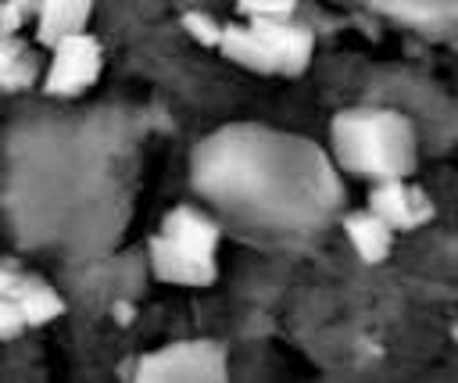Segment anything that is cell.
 <instances>
[{
	"label": "cell",
	"instance_id": "3",
	"mask_svg": "<svg viewBox=\"0 0 458 383\" xmlns=\"http://www.w3.org/2000/svg\"><path fill=\"white\" fill-rule=\"evenodd\" d=\"M218 54L258 75H304L315 54V32L290 18H247L222 29Z\"/></svg>",
	"mask_w": 458,
	"mask_h": 383
},
{
	"label": "cell",
	"instance_id": "9",
	"mask_svg": "<svg viewBox=\"0 0 458 383\" xmlns=\"http://www.w3.org/2000/svg\"><path fill=\"white\" fill-rule=\"evenodd\" d=\"M93 14V0H39L36 11V39L43 47H54L57 39L82 32Z\"/></svg>",
	"mask_w": 458,
	"mask_h": 383
},
{
	"label": "cell",
	"instance_id": "7",
	"mask_svg": "<svg viewBox=\"0 0 458 383\" xmlns=\"http://www.w3.org/2000/svg\"><path fill=\"white\" fill-rule=\"evenodd\" d=\"M0 297L14 301L29 326H43L64 311V297L39 276L25 272L18 261L0 258Z\"/></svg>",
	"mask_w": 458,
	"mask_h": 383
},
{
	"label": "cell",
	"instance_id": "5",
	"mask_svg": "<svg viewBox=\"0 0 458 383\" xmlns=\"http://www.w3.org/2000/svg\"><path fill=\"white\" fill-rule=\"evenodd\" d=\"M100 68H104L100 39L89 36L86 29L72 32V36L54 43V61L47 68L43 89L50 97H79V93H86L100 79Z\"/></svg>",
	"mask_w": 458,
	"mask_h": 383
},
{
	"label": "cell",
	"instance_id": "13",
	"mask_svg": "<svg viewBox=\"0 0 458 383\" xmlns=\"http://www.w3.org/2000/svg\"><path fill=\"white\" fill-rule=\"evenodd\" d=\"M243 18H290L301 0H233Z\"/></svg>",
	"mask_w": 458,
	"mask_h": 383
},
{
	"label": "cell",
	"instance_id": "12",
	"mask_svg": "<svg viewBox=\"0 0 458 383\" xmlns=\"http://www.w3.org/2000/svg\"><path fill=\"white\" fill-rule=\"evenodd\" d=\"M39 0H0V29L21 32L29 21H36Z\"/></svg>",
	"mask_w": 458,
	"mask_h": 383
},
{
	"label": "cell",
	"instance_id": "1",
	"mask_svg": "<svg viewBox=\"0 0 458 383\" xmlns=\"http://www.w3.org/2000/svg\"><path fill=\"white\" fill-rule=\"evenodd\" d=\"M336 165L369 183L404 179L419 165L415 122L397 107H347L329 122Z\"/></svg>",
	"mask_w": 458,
	"mask_h": 383
},
{
	"label": "cell",
	"instance_id": "11",
	"mask_svg": "<svg viewBox=\"0 0 458 383\" xmlns=\"http://www.w3.org/2000/svg\"><path fill=\"white\" fill-rule=\"evenodd\" d=\"M179 25L200 43V47H211V50H218V43H222V21L215 18V14H208V11H182V18H179Z\"/></svg>",
	"mask_w": 458,
	"mask_h": 383
},
{
	"label": "cell",
	"instance_id": "15",
	"mask_svg": "<svg viewBox=\"0 0 458 383\" xmlns=\"http://www.w3.org/2000/svg\"><path fill=\"white\" fill-rule=\"evenodd\" d=\"M451 336H454V344H458V319L451 322Z\"/></svg>",
	"mask_w": 458,
	"mask_h": 383
},
{
	"label": "cell",
	"instance_id": "2",
	"mask_svg": "<svg viewBox=\"0 0 458 383\" xmlns=\"http://www.w3.org/2000/svg\"><path fill=\"white\" fill-rule=\"evenodd\" d=\"M218 240H222V229L211 215H204L193 204H175L147 243L150 268L161 283L211 286L218 279V261H215Z\"/></svg>",
	"mask_w": 458,
	"mask_h": 383
},
{
	"label": "cell",
	"instance_id": "4",
	"mask_svg": "<svg viewBox=\"0 0 458 383\" xmlns=\"http://www.w3.org/2000/svg\"><path fill=\"white\" fill-rule=\"evenodd\" d=\"M136 379H225V347L215 340H175L143 354Z\"/></svg>",
	"mask_w": 458,
	"mask_h": 383
},
{
	"label": "cell",
	"instance_id": "6",
	"mask_svg": "<svg viewBox=\"0 0 458 383\" xmlns=\"http://www.w3.org/2000/svg\"><path fill=\"white\" fill-rule=\"evenodd\" d=\"M369 208L376 215H383L397 233H411V229H422L433 222L437 208L429 200V193L411 183L408 175L404 179H383V183H372L369 190Z\"/></svg>",
	"mask_w": 458,
	"mask_h": 383
},
{
	"label": "cell",
	"instance_id": "8",
	"mask_svg": "<svg viewBox=\"0 0 458 383\" xmlns=\"http://www.w3.org/2000/svg\"><path fill=\"white\" fill-rule=\"evenodd\" d=\"M344 233H347L354 254H358L365 265H379V261H386L390 251H394V236H397V229H394L383 215H376L369 204L358 208V211H347V215H344Z\"/></svg>",
	"mask_w": 458,
	"mask_h": 383
},
{
	"label": "cell",
	"instance_id": "10",
	"mask_svg": "<svg viewBox=\"0 0 458 383\" xmlns=\"http://www.w3.org/2000/svg\"><path fill=\"white\" fill-rule=\"evenodd\" d=\"M36 54L29 50V43L18 32L0 29V89L4 93H18L29 89L36 82Z\"/></svg>",
	"mask_w": 458,
	"mask_h": 383
},
{
	"label": "cell",
	"instance_id": "14",
	"mask_svg": "<svg viewBox=\"0 0 458 383\" xmlns=\"http://www.w3.org/2000/svg\"><path fill=\"white\" fill-rule=\"evenodd\" d=\"M25 329H29V322H25L21 308H18L14 301L0 297V340H14V336H21Z\"/></svg>",
	"mask_w": 458,
	"mask_h": 383
}]
</instances>
